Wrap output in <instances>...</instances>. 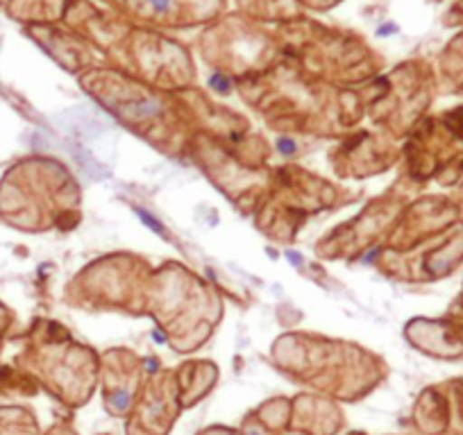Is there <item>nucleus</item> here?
Returning <instances> with one entry per match:
<instances>
[{"instance_id":"2","label":"nucleus","mask_w":463,"mask_h":435,"mask_svg":"<svg viewBox=\"0 0 463 435\" xmlns=\"http://www.w3.org/2000/svg\"><path fill=\"white\" fill-rule=\"evenodd\" d=\"M7 327H10V313L3 304H0V345H3V338L7 334Z\"/></svg>"},{"instance_id":"3","label":"nucleus","mask_w":463,"mask_h":435,"mask_svg":"<svg viewBox=\"0 0 463 435\" xmlns=\"http://www.w3.org/2000/svg\"><path fill=\"white\" fill-rule=\"evenodd\" d=\"M153 3V7H157V10H166L168 5H171V0H150Z\"/></svg>"},{"instance_id":"1","label":"nucleus","mask_w":463,"mask_h":435,"mask_svg":"<svg viewBox=\"0 0 463 435\" xmlns=\"http://www.w3.org/2000/svg\"><path fill=\"white\" fill-rule=\"evenodd\" d=\"M0 435H37V426L24 408H0Z\"/></svg>"}]
</instances>
